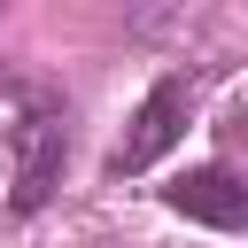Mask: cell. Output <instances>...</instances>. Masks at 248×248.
Returning <instances> with one entry per match:
<instances>
[{
    "label": "cell",
    "mask_w": 248,
    "mask_h": 248,
    "mask_svg": "<svg viewBox=\"0 0 248 248\" xmlns=\"http://www.w3.org/2000/svg\"><path fill=\"white\" fill-rule=\"evenodd\" d=\"M170 209L178 217H194V225H217V232H248V178H232V170H186L178 186H170Z\"/></svg>",
    "instance_id": "3957f363"
},
{
    "label": "cell",
    "mask_w": 248,
    "mask_h": 248,
    "mask_svg": "<svg viewBox=\"0 0 248 248\" xmlns=\"http://www.w3.org/2000/svg\"><path fill=\"white\" fill-rule=\"evenodd\" d=\"M186 116H194V78H155L147 101L132 108L124 140L108 147V178H140V170H155V163L186 140Z\"/></svg>",
    "instance_id": "6da1fadb"
},
{
    "label": "cell",
    "mask_w": 248,
    "mask_h": 248,
    "mask_svg": "<svg viewBox=\"0 0 248 248\" xmlns=\"http://www.w3.org/2000/svg\"><path fill=\"white\" fill-rule=\"evenodd\" d=\"M31 101H39V93H31L23 78H0V147L16 140V124H23V108H31Z\"/></svg>",
    "instance_id": "277c9868"
},
{
    "label": "cell",
    "mask_w": 248,
    "mask_h": 248,
    "mask_svg": "<svg viewBox=\"0 0 248 248\" xmlns=\"http://www.w3.org/2000/svg\"><path fill=\"white\" fill-rule=\"evenodd\" d=\"M232 132H240V147H248V101H240V116H232Z\"/></svg>",
    "instance_id": "5b68a950"
},
{
    "label": "cell",
    "mask_w": 248,
    "mask_h": 248,
    "mask_svg": "<svg viewBox=\"0 0 248 248\" xmlns=\"http://www.w3.org/2000/svg\"><path fill=\"white\" fill-rule=\"evenodd\" d=\"M62 155H70V124H62V108L39 93L31 108H23V124H16V140H8V202L16 209H39L54 186H62Z\"/></svg>",
    "instance_id": "7a4b0ae2"
}]
</instances>
